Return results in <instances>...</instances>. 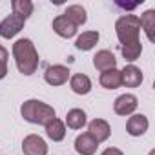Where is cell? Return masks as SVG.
Listing matches in <instances>:
<instances>
[{
	"label": "cell",
	"mask_w": 155,
	"mask_h": 155,
	"mask_svg": "<svg viewBox=\"0 0 155 155\" xmlns=\"http://www.w3.org/2000/svg\"><path fill=\"white\" fill-rule=\"evenodd\" d=\"M13 58H15V64H17V69L29 77L37 71L38 68V51L33 44V40L29 38H18L15 44H13Z\"/></svg>",
	"instance_id": "cell-1"
},
{
	"label": "cell",
	"mask_w": 155,
	"mask_h": 155,
	"mask_svg": "<svg viewBox=\"0 0 155 155\" xmlns=\"http://www.w3.org/2000/svg\"><path fill=\"white\" fill-rule=\"evenodd\" d=\"M20 113L22 119L29 124H38V126H46L49 120H53L57 117L55 108L38 101V99H29L20 106Z\"/></svg>",
	"instance_id": "cell-2"
},
{
	"label": "cell",
	"mask_w": 155,
	"mask_h": 155,
	"mask_svg": "<svg viewBox=\"0 0 155 155\" xmlns=\"http://www.w3.org/2000/svg\"><path fill=\"white\" fill-rule=\"evenodd\" d=\"M115 33L120 42V48L139 44V35H140V20L137 15H122L115 22Z\"/></svg>",
	"instance_id": "cell-3"
},
{
	"label": "cell",
	"mask_w": 155,
	"mask_h": 155,
	"mask_svg": "<svg viewBox=\"0 0 155 155\" xmlns=\"http://www.w3.org/2000/svg\"><path fill=\"white\" fill-rule=\"evenodd\" d=\"M69 68L68 66H62V64H53V66H48L46 71H44V81L49 84V86H64L69 79Z\"/></svg>",
	"instance_id": "cell-4"
},
{
	"label": "cell",
	"mask_w": 155,
	"mask_h": 155,
	"mask_svg": "<svg viewBox=\"0 0 155 155\" xmlns=\"http://www.w3.org/2000/svg\"><path fill=\"white\" fill-rule=\"evenodd\" d=\"M22 151L24 155H48V144L40 135L29 133L22 140Z\"/></svg>",
	"instance_id": "cell-5"
},
{
	"label": "cell",
	"mask_w": 155,
	"mask_h": 155,
	"mask_svg": "<svg viewBox=\"0 0 155 155\" xmlns=\"http://www.w3.org/2000/svg\"><path fill=\"white\" fill-rule=\"evenodd\" d=\"M139 106V99L133 95V93H124V95H119L113 102V111L117 115H122V117H128V115H133L135 110Z\"/></svg>",
	"instance_id": "cell-6"
},
{
	"label": "cell",
	"mask_w": 155,
	"mask_h": 155,
	"mask_svg": "<svg viewBox=\"0 0 155 155\" xmlns=\"http://www.w3.org/2000/svg\"><path fill=\"white\" fill-rule=\"evenodd\" d=\"M97 144L104 142L110 139L111 135V128H110V122L104 120V119H93L90 124H88V131H86Z\"/></svg>",
	"instance_id": "cell-7"
},
{
	"label": "cell",
	"mask_w": 155,
	"mask_h": 155,
	"mask_svg": "<svg viewBox=\"0 0 155 155\" xmlns=\"http://www.w3.org/2000/svg\"><path fill=\"white\" fill-rule=\"evenodd\" d=\"M26 26V20L17 17V15H9L0 22V37L2 38H13L15 35H18Z\"/></svg>",
	"instance_id": "cell-8"
},
{
	"label": "cell",
	"mask_w": 155,
	"mask_h": 155,
	"mask_svg": "<svg viewBox=\"0 0 155 155\" xmlns=\"http://www.w3.org/2000/svg\"><path fill=\"white\" fill-rule=\"evenodd\" d=\"M144 81V75L140 71V68H137L135 64H128L120 69V82L126 88H139Z\"/></svg>",
	"instance_id": "cell-9"
},
{
	"label": "cell",
	"mask_w": 155,
	"mask_h": 155,
	"mask_svg": "<svg viewBox=\"0 0 155 155\" xmlns=\"http://www.w3.org/2000/svg\"><path fill=\"white\" fill-rule=\"evenodd\" d=\"M148 128H150V120H148V117L142 115V113H133V115L128 119V122H126V131H128L131 137H140V135H144V133L148 131Z\"/></svg>",
	"instance_id": "cell-10"
},
{
	"label": "cell",
	"mask_w": 155,
	"mask_h": 155,
	"mask_svg": "<svg viewBox=\"0 0 155 155\" xmlns=\"http://www.w3.org/2000/svg\"><path fill=\"white\" fill-rule=\"evenodd\" d=\"M51 28H53V31H55L58 37H62V38H73V37L77 35V26H75V24H71L64 15L55 17V18H53Z\"/></svg>",
	"instance_id": "cell-11"
},
{
	"label": "cell",
	"mask_w": 155,
	"mask_h": 155,
	"mask_svg": "<svg viewBox=\"0 0 155 155\" xmlns=\"http://www.w3.org/2000/svg\"><path fill=\"white\" fill-rule=\"evenodd\" d=\"M93 66H95V69H99L101 73H102V71H108V69H115V68H117V58H115V55H113L110 49H101V51H97V55L93 57Z\"/></svg>",
	"instance_id": "cell-12"
},
{
	"label": "cell",
	"mask_w": 155,
	"mask_h": 155,
	"mask_svg": "<svg viewBox=\"0 0 155 155\" xmlns=\"http://www.w3.org/2000/svg\"><path fill=\"white\" fill-rule=\"evenodd\" d=\"M69 88L77 95H88L91 91V79L84 73H75L69 77Z\"/></svg>",
	"instance_id": "cell-13"
},
{
	"label": "cell",
	"mask_w": 155,
	"mask_h": 155,
	"mask_svg": "<svg viewBox=\"0 0 155 155\" xmlns=\"http://www.w3.org/2000/svg\"><path fill=\"white\" fill-rule=\"evenodd\" d=\"M97 148H99V144L88 133L77 135V139H75V151L79 155H95Z\"/></svg>",
	"instance_id": "cell-14"
},
{
	"label": "cell",
	"mask_w": 155,
	"mask_h": 155,
	"mask_svg": "<svg viewBox=\"0 0 155 155\" xmlns=\"http://www.w3.org/2000/svg\"><path fill=\"white\" fill-rule=\"evenodd\" d=\"M62 15H64L71 24H75L77 28L82 26V24H86V20H88V13H86V9H84L81 4H71V6H68Z\"/></svg>",
	"instance_id": "cell-15"
},
{
	"label": "cell",
	"mask_w": 155,
	"mask_h": 155,
	"mask_svg": "<svg viewBox=\"0 0 155 155\" xmlns=\"http://www.w3.org/2000/svg\"><path fill=\"white\" fill-rule=\"evenodd\" d=\"M68 128L71 130H82L86 124H88V117H86V111L81 110V108H73L66 113V122Z\"/></svg>",
	"instance_id": "cell-16"
},
{
	"label": "cell",
	"mask_w": 155,
	"mask_h": 155,
	"mask_svg": "<svg viewBox=\"0 0 155 155\" xmlns=\"http://www.w3.org/2000/svg\"><path fill=\"white\" fill-rule=\"evenodd\" d=\"M99 38H101L99 31H84L82 35L77 37V40H75V48L79 49V51H90V49H93V48L97 46Z\"/></svg>",
	"instance_id": "cell-17"
},
{
	"label": "cell",
	"mask_w": 155,
	"mask_h": 155,
	"mask_svg": "<svg viewBox=\"0 0 155 155\" xmlns=\"http://www.w3.org/2000/svg\"><path fill=\"white\" fill-rule=\"evenodd\" d=\"M99 82L106 90H117V88H120L122 86V82H120V69L115 68V69L102 71L101 77H99Z\"/></svg>",
	"instance_id": "cell-18"
},
{
	"label": "cell",
	"mask_w": 155,
	"mask_h": 155,
	"mask_svg": "<svg viewBox=\"0 0 155 155\" xmlns=\"http://www.w3.org/2000/svg\"><path fill=\"white\" fill-rule=\"evenodd\" d=\"M46 135L53 140V142H60V140H64L66 139V124L60 120V119H53V120H49L46 126Z\"/></svg>",
	"instance_id": "cell-19"
},
{
	"label": "cell",
	"mask_w": 155,
	"mask_h": 155,
	"mask_svg": "<svg viewBox=\"0 0 155 155\" xmlns=\"http://www.w3.org/2000/svg\"><path fill=\"white\" fill-rule=\"evenodd\" d=\"M11 9H13V15L28 20L33 15L35 4L31 2V0H13V2H11Z\"/></svg>",
	"instance_id": "cell-20"
},
{
	"label": "cell",
	"mask_w": 155,
	"mask_h": 155,
	"mask_svg": "<svg viewBox=\"0 0 155 155\" xmlns=\"http://www.w3.org/2000/svg\"><path fill=\"white\" fill-rule=\"evenodd\" d=\"M139 20H140V29H144V33H146L148 40H150V42H153V29H155V9H148V11H144V13L139 17Z\"/></svg>",
	"instance_id": "cell-21"
},
{
	"label": "cell",
	"mask_w": 155,
	"mask_h": 155,
	"mask_svg": "<svg viewBox=\"0 0 155 155\" xmlns=\"http://www.w3.org/2000/svg\"><path fill=\"white\" fill-rule=\"evenodd\" d=\"M120 51H122L124 60H128V62H135V60L140 57V53H142V44L139 42V44L124 46V48H120Z\"/></svg>",
	"instance_id": "cell-22"
},
{
	"label": "cell",
	"mask_w": 155,
	"mask_h": 155,
	"mask_svg": "<svg viewBox=\"0 0 155 155\" xmlns=\"http://www.w3.org/2000/svg\"><path fill=\"white\" fill-rule=\"evenodd\" d=\"M8 58H9V53L4 46H0V64H8Z\"/></svg>",
	"instance_id": "cell-23"
},
{
	"label": "cell",
	"mask_w": 155,
	"mask_h": 155,
	"mask_svg": "<svg viewBox=\"0 0 155 155\" xmlns=\"http://www.w3.org/2000/svg\"><path fill=\"white\" fill-rule=\"evenodd\" d=\"M101 155H124V153H122V150H119V148H106Z\"/></svg>",
	"instance_id": "cell-24"
},
{
	"label": "cell",
	"mask_w": 155,
	"mask_h": 155,
	"mask_svg": "<svg viewBox=\"0 0 155 155\" xmlns=\"http://www.w3.org/2000/svg\"><path fill=\"white\" fill-rule=\"evenodd\" d=\"M150 155H155V151H153V150H151V151H150Z\"/></svg>",
	"instance_id": "cell-25"
}]
</instances>
